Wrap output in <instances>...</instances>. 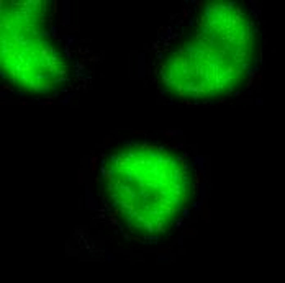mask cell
Listing matches in <instances>:
<instances>
[{
  "label": "cell",
  "instance_id": "cell-2",
  "mask_svg": "<svg viewBox=\"0 0 285 283\" xmlns=\"http://www.w3.org/2000/svg\"><path fill=\"white\" fill-rule=\"evenodd\" d=\"M107 203L129 233L156 237L185 214L192 195L187 162L156 144H128L102 164Z\"/></svg>",
  "mask_w": 285,
  "mask_h": 283
},
{
  "label": "cell",
  "instance_id": "cell-1",
  "mask_svg": "<svg viewBox=\"0 0 285 283\" xmlns=\"http://www.w3.org/2000/svg\"><path fill=\"white\" fill-rule=\"evenodd\" d=\"M257 61V23L243 5H207L161 69L172 95L207 101L241 89Z\"/></svg>",
  "mask_w": 285,
  "mask_h": 283
},
{
  "label": "cell",
  "instance_id": "cell-3",
  "mask_svg": "<svg viewBox=\"0 0 285 283\" xmlns=\"http://www.w3.org/2000/svg\"><path fill=\"white\" fill-rule=\"evenodd\" d=\"M38 2H8L2 8V70L30 93H51L67 80V61Z\"/></svg>",
  "mask_w": 285,
  "mask_h": 283
}]
</instances>
